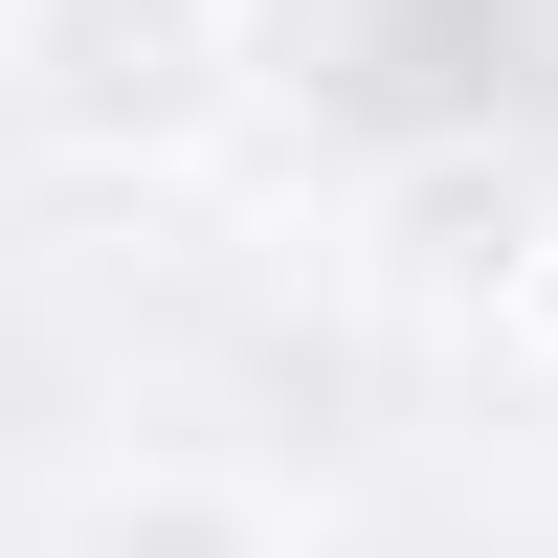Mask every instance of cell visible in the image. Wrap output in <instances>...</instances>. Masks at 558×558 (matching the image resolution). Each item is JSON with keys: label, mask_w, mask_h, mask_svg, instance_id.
Masks as SVG:
<instances>
[{"label": "cell", "mask_w": 558, "mask_h": 558, "mask_svg": "<svg viewBox=\"0 0 558 558\" xmlns=\"http://www.w3.org/2000/svg\"><path fill=\"white\" fill-rule=\"evenodd\" d=\"M0 134L68 179H202L246 134V0H0Z\"/></svg>", "instance_id": "6da1fadb"}, {"label": "cell", "mask_w": 558, "mask_h": 558, "mask_svg": "<svg viewBox=\"0 0 558 558\" xmlns=\"http://www.w3.org/2000/svg\"><path fill=\"white\" fill-rule=\"evenodd\" d=\"M45 558H313V514L246 447H112V470L45 514Z\"/></svg>", "instance_id": "7a4b0ae2"}, {"label": "cell", "mask_w": 558, "mask_h": 558, "mask_svg": "<svg viewBox=\"0 0 558 558\" xmlns=\"http://www.w3.org/2000/svg\"><path fill=\"white\" fill-rule=\"evenodd\" d=\"M514 246H536V179H514V157H470V134L380 179V268H402L425 313H492V268H514Z\"/></svg>", "instance_id": "3957f363"}, {"label": "cell", "mask_w": 558, "mask_h": 558, "mask_svg": "<svg viewBox=\"0 0 558 558\" xmlns=\"http://www.w3.org/2000/svg\"><path fill=\"white\" fill-rule=\"evenodd\" d=\"M492 357H514V380L558 402V202H536V246H514V268H492Z\"/></svg>", "instance_id": "277c9868"}]
</instances>
